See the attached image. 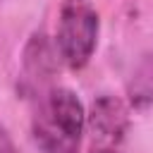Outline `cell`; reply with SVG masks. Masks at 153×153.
I'll list each match as a JSON object with an SVG mask.
<instances>
[{
  "instance_id": "1",
  "label": "cell",
  "mask_w": 153,
  "mask_h": 153,
  "mask_svg": "<svg viewBox=\"0 0 153 153\" xmlns=\"http://www.w3.org/2000/svg\"><path fill=\"white\" fill-rule=\"evenodd\" d=\"M86 127V112L81 100L69 88H50L41 96L31 134L43 153H76Z\"/></svg>"
},
{
  "instance_id": "2",
  "label": "cell",
  "mask_w": 153,
  "mask_h": 153,
  "mask_svg": "<svg viewBox=\"0 0 153 153\" xmlns=\"http://www.w3.org/2000/svg\"><path fill=\"white\" fill-rule=\"evenodd\" d=\"M57 53L72 69H81L98 41V14L88 0H65L57 22Z\"/></svg>"
},
{
  "instance_id": "3",
  "label": "cell",
  "mask_w": 153,
  "mask_h": 153,
  "mask_svg": "<svg viewBox=\"0 0 153 153\" xmlns=\"http://www.w3.org/2000/svg\"><path fill=\"white\" fill-rule=\"evenodd\" d=\"M86 124L91 127L93 146H120L129 124L127 108L115 96H100L93 103L91 115L86 117Z\"/></svg>"
},
{
  "instance_id": "4",
  "label": "cell",
  "mask_w": 153,
  "mask_h": 153,
  "mask_svg": "<svg viewBox=\"0 0 153 153\" xmlns=\"http://www.w3.org/2000/svg\"><path fill=\"white\" fill-rule=\"evenodd\" d=\"M129 93H131L134 105H146L153 100V57H146L139 65V69L129 84Z\"/></svg>"
},
{
  "instance_id": "5",
  "label": "cell",
  "mask_w": 153,
  "mask_h": 153,
  "mask_svg": "<svg viewBox=\"0 0 153 153\" xmlns=\"http://www.w3.org/2000/svg\"><path fill=\"white\" fill-rule=\"evenodd\" d=\"M0 153H19L14 141H12V136L7 134V129L2 124H0Z\"/></svg>"
},
{
  "instance_id": "6",
  "label": "cell",
  "mask_w": 153,
  "mask_h": 153,
  "mask_svg": "<svg viewBox=\"0 0 153 153\" xmlns=\"http://www.w3.org/2000/svg\"><path fill=\"white\" fill-rule=\"evenodd\" d=\"M88 153H122L117 146H93Z\"/></svg>"
}]
</instances>
